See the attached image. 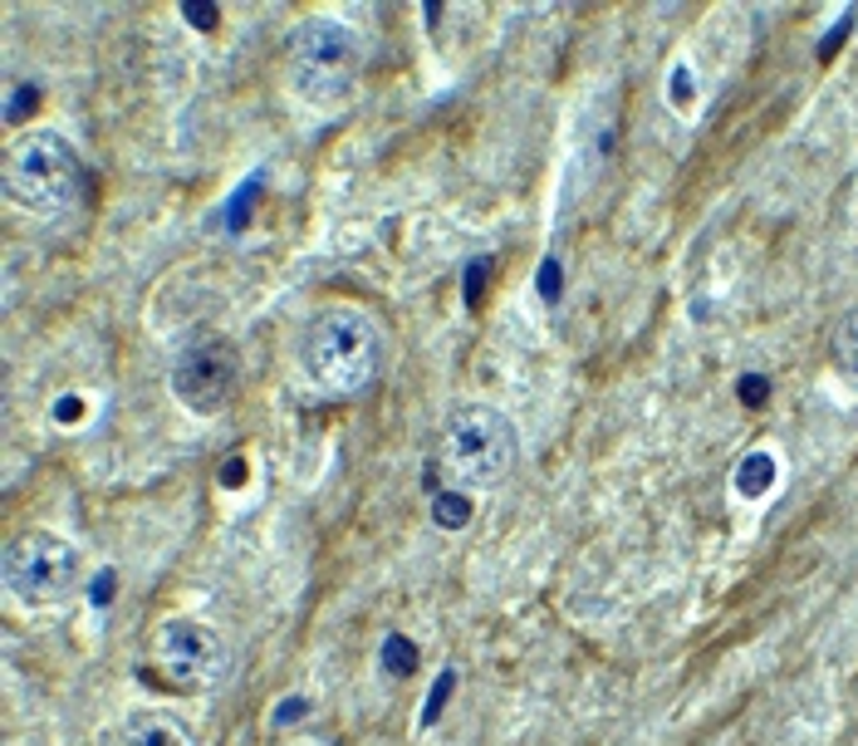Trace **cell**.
Returning a JSON list of instances; mask_svg holds the SVG:
<instances>
[{
  "label": "cell",
  "instance_id": "cell-4",
  "mask_svg": "<svg viewBox=\"0 0 858 746\" xmlns=\"http://www.w3.org/2000/svg\"><path fill=\"white\" fill-rule=\"evenodd\" d=\"M442 462L461 491H496L520 462L515 422L491 403H461L442 422Z\"/></svg>",
  "mask_w": 858,
  "mask_h": 746
},
{
  "label": "cell",
  "instance_id": "cell-21",
  "mask_svg": "<svg viewBox=\"0 0 858 746\" xmlns=\"http://www.w3.org/2000/svg\"><path fill=\"white\" fill-rule=\"evenodd\" d=\"M114 590H118L114 570H98V580H94V604H108V599H114Z\"/></svg>",
  "mask_w": 858,
  "mask_h": 746
},
{
  "label": "cell",
  "instance_id": "cell-12",
  "mask_svg": "<svg viewBox=\"0 0 858 746\" xmlns=\"http://www.w3.org/2000/svg\"><path fill=\"white\" fill-rule=\"evenodd\" d=\"M383 668H388L392 678H408V673L418 668V649H412L402 633H388V639H383Z\"/></svg>",
  "mask_w": 858,
  "mask_h": 746
},
{
  "label": "cell",
  "instance_id": "cell-9",
  "mask_svg": "<svg viewBox=\"0 0 858 746\" xmlns=\"http://www.w3.org/2000/svg\"><path fill=\"white\" fill-rule=\"evenodd\" d=\"M775 477H780V462L771 457V452H751V457H741L736 462V497H745V501H755V497H765V491L775 487Z\"/></svg>",
  "mask_w": 858,
  "mask_h": 746
},
{
  "label": "cell",
  "instance_id": "cell-2",
  "mask_svg": "<svg viewBox=\"0 0 858 746\" xmlns=\"http://www.w3.org/2000/svg\"><path fill=\"white\" fill-rule=\"evenodd\" d=\"M363 74V39L353 25L334 15H309L285 39V84L305 108H339L359 89Z\"/></svg>",
  "mask_w": 858,
  "mask_h": 746
},
{
  "label": "cell",
  "instance_id": "cell-22",
  "mask_svg": "<svg viewBox=\"0 0 858 746\" xmlns=\"http://www.w3.org/2000/svg\"><path fill=\"white\" fill-rule=\"evenodd\" d=\"M221 481H226V487H240V481H246V462H226V467H221Z\"/></svg>",
  "mask_w": 858,
  "mask_h": 746
},
{
  "label": "cell",
  "instance_id": "cell-6",
  "mask_svg": "<svg viewBox=\"0 0 858 746\" xmlns=\"http://www.w3.org/2000/svg\"><path fill=\"white\" fill-rule=\"evenodd\" d=\"M167 378L181 408L197 418H216L240 388V354L226 335H197L177 349Z\"/></svg>",
  "mask_w": 858,
  "mask_h": 746
},
{
  "label": "cell",
  "instance_id": "cell-8",
  "mask_svg": "<svg viewBox=\"0 0 858 746\" xmlns=\"http://www.w3.org/2000/svg\"><path fill=\"white\" fill-rule=\"evenodd\" d=\"M104 746H201L197 732L163 708H133L104 732Z\"/></svg>",
  "mask_w": 858,
  "mask_h": 746
},
{
  "label": "cell",
  "instance_id": "cell-16",
  "mask_svg": "<svg viewBox=\"0 0 858 746\" xmlns=\"http://www.w3.org/2000/svg\"><path fill=\"white\" fill-rule=\"evenodd\" d=\"M305 712H309V698H285L275 712V727H290V722H299Z\"/></svg>",
  "mask_w": 858,
  "mask_h": 746
},
{
  "label": "cell",
  "instance_id": "cell-10",
  "mask_svg": "<svg viewBox=\"0 0 858 746\" xmlns=\"http://www.w3.org/2000/svg\"><path fill=\"white\" fill-rule=\"evenodd\" d=\"M834 373H839L849 388H858V310L839 319V329H834Z\"/></svg>",
  "mask_w": 858,
  "mask_h": 746
},
{
  "label": "cell",
  "instance_id": "cell-18",
  "mask_svg": "<svg viewBox=\"0 0 858 746\" xmlns=\"http://www.w3.org/2000/svg\"><path fill=\"white\" fill-rule=\"evenodd\" d=\"M25 108H39V89L35 84H25L15 98H10V118L20 124V118H25Z\"/></svg>",
  "mask_w": 858,
  "mask_h": 746
},
{
  "label": "cell",
  "instance_id": "cell-11",
  "mask_svg": "<svg viewBox=\"0 0 858 746\" xmlns=\"http://www.w3.org/2000/svg\"><path fill=\"white\" fill-rule=\"evenodd\" d=\"M432 521H437L442 531H461L471 521V491H461V487L437 491V497H432Z\"/></svg>",
  "mask_w": 858,
  "mask_h": 746
},
{
  "label": "cell",
  "instance_id": "cell-17",
  "mask_svg": "<svg viewBox=\"0 0 858 746\" xmlns=\"http://www.w3.org/2000/svg\"><path fill=\"white\" fill-rule=\"evenodd\" d=\"M181 20L197 25V30H216V10L211 5H181Z\"/></svg>",
  "mask_w": 858,
  "mask_h": 746
},
{
  "label": "cell",
  "instance_id": "cell-3",
  "mask_svg": "<svg viewBox=\"0 0 858 746\" xmlns=\"http://www.w3.org/2000/svg\"><path fill=\"white\" fill-rule=\"evenodd\" d=\"M0 183H5V201L15 211H25V217H35V221H55V217H64L79 201V191H84V163H79L74 143H69L64 133H55V128H30V133H20L15 143H10Z\"/></svg>",
  "mask_w": 858,
  "mask_h": 746
},
{
  "label": "cell",
  "instance_id": "cell-24",
  "mask_svg": "<svg viewBox=\"0 0 858 746\" xmlns=\"http://www.w3.org/2000/svg\"><path fill=\"white\" fill-rule=\"evenodd\" d=\"M295 746H315V742H295Z\"/></svg>",
  "mask_w": 858,
  "mask_h": 746
},
{
  "label": "cell",
  "instance_id": "cell-19",
  "mask_svg": "<svg viewBox=\"0 0 858 746\" xmlns=\"http://www.w3.org/2000/svg\"><path fill=\"white\" fill-rule=\"evenodd\" d=\"M540 295L544 300L560 295V266H554V260H544V266H540Z\"/></svg>",
  "mask_w": 858,
  "mask_h": 746
},
{
  "label": "cell",
  "instance_id": "cell-1",
  "mask_svg": "<svg viewBox=\"0 0 858 746\" xmlns=\"http://www.w3.org/2000/svg\"><path fill=\"white\" fill-rule=\"evenodd\" d=\"M383 369V329L363 310L329 305L299 335V378L319 398H359Z\"/></svg>",
  "mask_w": 858,
  "mask_h": 746
},
{
  "label": "cell",
  "instance_id": "cell-13",
  "mask_svg": "<svg viewBox=\"0 0 858 746\" xmlns=\"http://www.w3.org/2000/svg\"><path fill=\"white\" fill-rule=\"evenodd\" d=\"M451 688H457V673H442L437 678V688H432V698H427V708H422V727H432V722L442 718V708H447V698H451Z\"/></svg>",
  "mask_w": 858,
  "mask_h": 746
},
{
  "label": "cell",
  "instance_id": "cell-20",
  "mask_svg": "<svg viewBox=\"0 0 858 746\" xmlns=\"http://www.w3.org/2000/svg\"><path fill=\"white\" fill-rule=\"evenodd\" d=\"M486 270H491V260H477V266H471L467 270V305H477V300H481V280H486Z\"/></svg>",
  "mask_w": 858,
  "mask_h": 746
},
{
  "label": "cell",
  "instance_id": "cell-15",
  "mask_svg": "<svg viewBox=\"0 0 858 746\" xmlns=\"http://www.w3.org/2000/svg\"><path fill=\"white\" fill-rule=\"evenodd\" d=\"M765 388H771V383H765L761 373H745V378L736 383V393H741L745 408H761V403H765Z\"/></svg>",
  "mask_w": 858,
  "mask_h": 746
},
{
  "label": "cell",
  "instance_id": "cell-5",
  "mask_svg": "<svg viewBox=\"0 0 858 746\" xmlns=\"http://www.w3.org/2000/svg\"><path fill=\"white\" fill-rule=\"evenodd\" d=\"M79 550L55 531H25L5 546L0 574L20 609H59L79 590Z\"/></svg>",
  "mask_w": 858,
  "mask_h": 746
},
{
  "label": "cell",
  "instance_id": "cell-7",
  "mask_svg": "<svg viewBox=\"0 0 858 746\" xmlns=\"http://www.w3.org/2000/svg\"><path fill=\"white\" fill-rule=\"evenodd\" d=\"M153 658L181 692H216L231 673L226 643L201 619H167L153 639Z\"/></svg>",
  "mask_w": 858,
  "mask_h": 746
},
{
  "label": "cell",
  "instance_id": "cell-14",
  "mask_svg": "<svg viewBox=\"0 0 858 746\" xmlns=\"http://www.w3.org/2000/svg\"><path fill=\"white\" fill-rule=\"evenodd\" d=\"M668 98H672V108H692V69H686V65L672 69V79H668Z\"/></svg>",
  "mask_w": 858,
  "mask_h": 746
},
{
  "label": "cell",
  "instance_id": "cell-23",
  "mask_svg": "<svg viewBox=\"0 0 858 746\" xmlns=\"http://www.w3.org/2000/svg\"><path fill=\"white\" fill-rule=\"evenodd\" d=\"M79 412H84V403H79V398H59V408H55V418H64V422H69V418H74V422H79Z\"/></svg>",
  "mask_w": 858,
  "mask_h": 746
}]
</instances>
